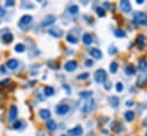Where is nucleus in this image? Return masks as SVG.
<instances>
[{"label":"nucleus","instance_id":"f257e3e1","mask_svg":"<svg viewBox=\"0 0 147 136\" xmlns=\"http://www.w3.org/2000/svg\"><path fill=\"white\" fill-rule=\"evenodd\" d=\"M133 23L147 26V14L144 12H136L133 14Z\"/></svg>","mask_w":147,"mask_h":136},{"label":"nucleus","instance_id":"f03ea898","mask_svg":"<svg viewBox=\"0 0 147 136\" xmlns=\"http://www.w3.org/2000/svg\"><path fill=\"white\" fill-rule=\"evenodd\" d=\"M94 79L98 83H103L107 80V73L103 69H98L94 72Z\"/></svg>","mask_w":147,"mask_h":136},{"label":"nucleus","instance_id":"7ed1b4c3","mask_svg":"<svg viewBox=\"0 0 147 136\" xmlns=\"http://www.w3.org/2000/svg\"><path fill=\"white\" fill-rule=\"evenodd\" d=\"M31 22H32L31 15H23L20 19V21H18V26H20L21 29H23V30H25V29L31 24Z\"/></svg>","mask_w":147,"mask_h":136},{"label":"nucleus","instance_id":"20e7f679","mask_svg":"<svg viewBox=\"0 0 147 136\" xmlns=\"http://www.w3.org/2000/svg\"><path fill=\"white\" fill-rule=\"evenodd\" d=\"M55 111H56V113L59 115H64L70 111V106H69L68 104H66V103H60V104L56 105Z\"/></svg>","mask_w":147,"mask_h":136},{"label":"nucleus","instance_id":"39448f33","mask_svg":"<svg viewBox=\"0 0 147 136\" xmlns=\"http://www.w3.org/2000/svg\"><path fill=\"white\" fill-rule=\"evenodd\" d=\"M94 106V101L91 98H89L86 102H85L84 104L82 105V108H80V111H82L83 113H89L92 111V109H93Z\"/></svg>","mask_w":147,"mask_h":136},{"label":"nucleus","instance_id":"423d86ee","mask_svg":"<svg viewBox=\"0 0 147 136\" xmlns=\"http://www.w3.org/2000/svg\"><path fill=\"white\" fill-rule=\"evenodd\" d=\"M16 117H17V108H16V105H10L8 111V120L14 122L16 121Z\"/></svg>","mask_w":147,"mask_h":136},{"label":"nucleus","instance_id":"0eeeda50","mask_svg":"<svg viewBox=\"0 0 147 136\" xmlns=\"http://www.w3.org/2000/svg\"><path fill=\"white\" fill-rule=\"evenodd\" d=\"M76 69H77V62L74 60L68 61V62L64 64V70L68 72H72V71H75Z\"/></svg>","mask_w":147,"mask_h":136},{"label":"nucleus","instance_id":"6e6552de","mask_svg":"<svg viewBox=\"0 0 147 136\" xmlns=\"http://www.w3.org/2000/svg\"><path fill=\"white\" fill-rule=\"evenodd\" d=\"M55 21H56V17H55L54 15H47V16L44 19L41 25L43 26H50V25H52V24H54Z\"/></svg>","mask_w":147,"mask_h":136},{"label":"nucleus","instance_id":"1a4fd4ad","mask_svg":"<svg viewBox=\"0 0 147 136\" xmlns=\"http://www.w3.org/2000/svg\"><path fill=\"white\" fill-rule=\"evenodd\" d=\"M89 53H90V55L93 58H95V60H100V58L102 57V52L98 48H91L89 50Z\"/></svg>","mask_w":147,"mask_h":136},{"label":"nucleus","instance_id":"9d476101","mask_svg":"<svg viewBox=\"0 0 147 136\" xmlns=\"http://www.w3.org/2000/svg\"><path fill=\"white\" fill-rule=\"evenodd\" d=\"M14 39V36L10 32H5L1 35V41L4 44H10Z\"/></svg>","mask_w":147,"mask_h":136},{"label":"nucleus","instance_id":"9b49d317","mask_svg":"<svg viewBox=\"0 0 147 136\" xmlns=\"http://www.w3.org/2000/svg\"><path fill=\"white\" fill-rule=\"evenodd\" d=\"M119 6H121L123 12H125V13L131 12V4H130V1H128V0H122L121 3H119Z\"/></svg>","mask_w":147,"mask_h":136},{"label":"nucleus","instance_id":"f8f14e48","mask_svg":"<svg viewBox=\"0 0 147 136\" xmlns=\"http://www.w3.org/2000/svg\"><path fill=\"white\" fill-rule=\"evenodd\" d=\"M48 33H50L52 37H54V38H61L62 35H63V32H62L60 29H57V28L50 29V30H48Z\"/></svg>","mask_w":147,"mask_h":136},{"label":"nucleus","instance_id":"ddd939ff","mask_svg":"<svg viewBox=\"0 0 147 136\" xmlns=\"http://www.w3.org/2000/svg\"><path fill=\"white\" fill-rule=\"evenodd\" d=\"M68 133H69L70 136H80L82 133H83V128L80 126H77V127H75V128H72V129H69Z\"/></svg>","mask_w":147,"mask_h":136},{"label":"nucleus","instance_id":"4468645a","mask_svg":"<svg viewBox=\"0 0 147 136\" xmlns=\"http://www.w3.org/2000/svg\"><path fill=\"white\" fill-rule=\"evenodd\" d=\"M39 115H40V118L43 120H45V121L51 119V112L47 109H41V110H39Z\"/></svg>","mask_w":147,"mask_h":136},{"label":"nucleus","instance_id":"2eb2a0df","mask_svg":"<svg viewBox=\"0 0 147 136\" xmlns=\"http://www.w3.org/2000/svg\"><path fill=\"white\" fill-rule=\"evenodd\" d=\"M6 66L8 67L9 70H15L16 67L18 66V61H17V60H15V58H10V60L7 61Z\"/></svg>","mask_w":147,"mask_h":136},{"label":"nucleus","instance_id":"dca6fc26","mask_svg":"<svg viewBox=\"0 0 147 136\" xmlns=\"http://www.w3.org/2000/svg\"><path fill=\"white\" fill-rule=\"evenodd\" d=\"M46 127H47V129L50 131H55V130H56V128H57V125H56V122H55L54 120L50 119V120L46 121Z\"/></svg>","mask_w":147,"mask_h":136},{"label":"nucleus","instance_id":"f3484780","mask_svg":"<svg viewBox=\"0 0 147 136\" xmlns=\"http://www.w3.org/2000/svg\"><path fill=\"white\" fill-rule=\"evenodd\" d=\"M138 70L141 72L147 70V61L145 60V58H141V60L139 61V63H138Z\"/></svg>","mask_w":147,"mask_h":136},{"label":"nucleus","instance_id":"a211bd4d","mask_svg":"<svg viewBox=\"0 0 147 136\" xmlns=\"http://www.w3.org/2000/svg\"><path fill=\"white\" fill-rule=\"evenodd\" d=\"M121 127H122V125L119 124L118 121H116V120H115V121H113L112 125H110V128H112V130L115 131V133H118V131H121V129H119Z\"/></svg>","mask_w":147,"mask_h":136},{"label":"nucleus","instance_id":"6ab92c4d","mask_svg":"<svg viewBox=\"0 0 147 136\" xmlns=\"http://www.w3.org/2000/svg\"><path fill=\"white\" fill-rule=\"evenodd\" d=\"M44 95L45 96H53L54 95V88L51 86H45L44 87Z\"/></svg>","mask_w":147,"mask_h":136},{"label":"nucleus","instance_id":"aec40b11","mask_svg":"<svg viewBox=\"0 0 147 136\" xmlns=\"http://www.w3.org/2000/svg\"><path fill=\"white\" fill-rule=\"evenodd\" d=\"M82 40L85 45H91L92 44V36L90 33H84L82 37Z\"/></svg>","mask_w":147,"mask_h":136},{"label":"nucleus","instance_id":"412c9836","mask_svg":"<svg viewBox=\"0 0 147 136\" xmlns=\"http://www.w3.org/2000/svg\"><path fill=\"white\" fill-rule=\"evenodd\" d=\"M145 41H146V38H145V36H139V37L137 38V44L138 46H139L140 49H144L145 47Z\"/></svg>","mask_w":147,"mask_h":136},{"label":"nucleus","instance_id":"4be33fe9","mask_svg":"<svg viewBox=\"0 0 147 136\" xmlns=\"http://www.w3.org/2000/svg\"><path fill=\"white\" fill-rule=\"evenodd\" d=\"M109 102H110V105H112L113 108H117V106L119 105V99L117 96H110Z\"/></svg>","mask_w":147,"mask_h":136},{"label":"nucleus","instance_id":"5701e85b","mask_svg":"<svg viewBox=\"0 0 147 136\" xmlns=\"http://www.w3.org/2000/svg\"><path fill=\"white\" fill-rule=\"evenodd\" d=\"M124 118H125L126 121H132L134 119V112L133 111H126L125 114H124Z\"/></svg>","mask_w":147,"mask_h":136},{"label":"nucleus","instance_id":"b1692460","mask_svg":"<svg viewBox=\"0 0 147 136\" xmlns=\"http://www.w3.org/2000/svg\"><path fill=\"white\" fill-rule=\"evenodd\" d=\"M114 33L117 38H125L126 37V32L124 30H122V29H116V30L114 31Z\"/></svg>","mask_w":147,"mask_h":136},{"label":"nucleus","instance_id":"393cba45","mask_svg":"<svg viewBox=\"0 0 147 136\" xmlns=\"http://www.w3.org/2000/svg\"><path fill=\"white\" fill-rule=\"evenodd\" d=\"M136 72V69L133 65H129V66L125 67V74L126 76H133Z\"/></svg>","mask_w":147,"mask_h":136},{"label":"nucleus","instance_id":"a878e982","mask_svg":"<svg viewBox=\"0 0 147 136\" xmlns=\"http://www.w3.org/2000/svg\"><path fill=\"white\" fill-rule=\"evenodd\" d=\"M66 39H67V41H68V42H70V44H77V42H78V39H77V38H76L75 37V36H72V35H70V33H69V35L68 36H67V38H66Z\"/></svg>","mask_w":147,"mask_h":136},{"label":"nucleus","instance_id":"bb28decb","mask_svg":"<svg viewBox=\"0 0 147 136\" xmlns=\"http://www.w3.org/2000/svg\"><path fill=\"white\" fill-rule=\"evenodd\" d=\"M92 95H93V92H82V93H79V96L82 97V98H86V99H89V98H91L92 97Z\"/></svg>","mask_w":147,"mask_h":136},{"label":"nucleus","instance_id":"cd10ccee","mask_svg":"<svg viewBox=\"0 0 147 136\" xmlns=\"http://www.w3.org/2000/svg\"><path fill=\"white\" fill-rule=\"evenodd\" d=\"M117 69H118V64H117L116 62L110 63V65H109V71H110V73H116Z\"/></svg>","mask_w":147,"mask_h":136},{"label":"nucleus","instance_id":"c85d7f7f","mask_svg":"<svg viewBox=\"0 0 147 136\" xmlns=\"http://www.w3.org/2000/svg\"><path fill=\"white\" fill-rule=\"evenodd\" d=\"M68 10H69V13H70L71 15H77L78 14V6H76V5L70 6Z\"/></svg>","mask_w":147,"mask_h":136},{"label":"nucleus","instance_id":"c756f323","mask_svg":"<svg viewBox=\"0 0 147 136\" xmlns=\"http://www.w3.org/2000/svg\"><path fill=\"white\" fill-rule=\"evenodd\" d=\"M95 12H96V14H98L100 17H103L106 15V10H105V8H103V7H96Z\"/></svg>","mask_w":147,"mask_h":136},{"label":"nucleus","instance_id":"7c9ffc66","mask_svg":"<svg viewBox=\"0 0 147 136\" xmlns=\"http://www.w3.org/2000/svg\"><path fill=\"white\" fill-rule=\"evenodd\" d=\"M25 50V46L23 44H17L15 46V52L16 53H23Z\"/></svg>","mask_w":147,"mask_h":136},{"label":"nucleus","instance_id":"2f4dec72","mask_svg":"<svg viewBox=\"0 0 147 136\" xmlns=\"http://www.w3.org/2000/svg\"><path fill=\"white\" fill-rule=\"evenodd\" d=\"M22 126H23V124H22L21 120H16V121H14V124H13V128L14 129H21V128H22Z\"/></svg>","mask_w":147,"mask_h":136},{"label":"nucleus","instance_id":"473e14b6","mask_svg":"<svg viewBox=\"0 0 147 136\" xmlns=\"http://www.w3.org/2000/svg\"><path fill=\"white\" fill-rule=\"evenodd\" d=\"M90 77V73H87V72H84V73L79 74V76L77 77L78 80H85V79H87Z\"/></svg>","mask_w":147,"mask_h":136},{"label":"nucleus","instance_id":"72a5a7b5","mask_svg":"<svg viewBox=\"0 0 147 136\" xmlns=\"http://www.w3.org/2000/svg\"><path fill=\"white\" fill-rule=\"evenodd\" d=\"M123 83H122V82H117L116 83V90H117V92H118V93H121L122 92V90H123Z\"/></svg>","mask_w":147,"mask_h":136},{"label":"nucleus","instance_id":"f704fd0d","mask_svg":"<svg viewBox=\"0 0 147 136\" xmlns=\"http://www.w3.org/2000/svg\"><path fill=\"white\" fill-rule=\"evenodd\" d=\"M5 5H6L7 7H13V6L15 5V1H14V0H7Z\"/></svg>","mask_w":147,"mask_h":136},{"label":"nucleus","instance_id":"c9c22d12","mask_svg":"<svg viewBox=\"0 0 147 136\" xmlns=\"http://www.w3.org/2000/svg\"><path fill=\"white\" fill-rule=\"evenodd\" d=\"M105 89H106V90H110V89H112V82H109V81H106V83H105Z\"/></svg>","mask_w":147,"mask_h":136},{"label":"nucleus","instance_id":"e433bc0d","mask_svg":"<svg viewBox=\"0 0 147 136\" xmlns=\"http://www.w3.org/2000/svg\"><path fill=\"white\" fill-rule=\"evenodd\" d=\"M116 52H117L116 47H112V48H109V50H108V53H109L110 55H114V54H116Z\"/></svg>","mask_w":147,"mask_h":136},{"label":"nucleus","instance_id":"4c0bfd02","mask_svg":"<svg viewBox=\"0 0 147 136\" xmlns=\"http://www.w3.org/2000/svg\"><path fill=\"white\" fill-rule=\"evenodd\" d=\"M85 65H86V66H92V65H93V60H86L85 61Z\"/></svg>","mask_w":147,"mask_h":136},{"label":"nucleus","instance_id":"58836bf2","mask_svg":"<svg viewBox=\"0 0 147 136\" xmlns=\"http://www.w3.org/2000/svg\"><path fill=\"white\" fill-rule=\"evenodd\" d=\"M23 7H25V8H31V9H32V8H34V5H33V4H23Z\"/></svg>","mask_w":147,"mask_h":136},{"label":"nucleus","instance_id":"ea45409f","mask_svg":"<svg viewBox=\"0 0 147 136\" xmlns=\"http://www.w3.org/2000/svg\"><path fill=\"white\" fill-rule=\"evenodd\" d=\"M8 82H10V79H5V80L0 81V86H5V85H7Z\"/></svg>","mask_w":147,"mask_h":136},{"label":"nucleus","instance_id":"a19ab883","mask_svg":"<svg viewBox=\"0 0 147 136\" xmlns=\"http://www.w3.org/2000/svg\"><path fill=\"white\" fill-rule=\"evenodd\" d=\"M103 7H106V8H113L114 6L110 5V4H108V3H105V4H103Z\"/></svg>","mask_w":147,"mask_h":136},{"label":"nucleus","instance_id":"79ce46f5","mask_svg":"<svg viewBox=\"0 0 147 136\" xmlns=\"http://www.w3.org/2000/svg\"><path fill=\"white\" fill-rule=\"evenodd\" d=\"M63 89L67 90V94H70V88H69L67 85H63Z\"/></svg>","mask_w":147,"mask_h":136},{"label":"nucleus","instance_id":"37998d69","mask_svg":"<svg viewBox=\"0 0 147 136\" xmlns=\"http://www.w3.org/2000/svg\"><path fill=\"white\" fill-rule=\"evenodd\" d=\"M125 105H126V106H132V105H133V102H132V101H128V102L125 103Z\"/></svg>","mask_w":147,"mask_h":136},{"label":"nucleus","instance_id":"c03bdc74","mask_svg":"<svg viewBox=\"0 0 147 136\" xmlns=\"http://www.w3.org/2000/svg\"><path fill=\"white\" fill-rule=\"evenodd\" d=\"M2 15H5V9L0 6V16H2Z\"/></svg>","mask_w":147,"mask_h":136},{"label":"nucleus","instance_id":"a18cd8bd","mask_svg":"<svg viewBox=\"0 0 147 136\" xmlns=\"http://www.w3.org/2000/svg\"><path fill=\"white\" fill-rule=\"evenodd\" d=\"M136 3H137L138 5H142V4H144V0H136Z\"/></svg>","mask_w":147,"mask_h":136},{"label":"nucleus","instance_id":"49530a36","mask_svg":"<svg viewBox=\"0 0 147 136\" xmlns=\"http://www.w3.org/2000/svg\"><path fill=\"white\" fill-rule=\"evenodd\" d=\"M0 71H1L2 73H5V71H6V70H5V67H4V66H0Z\"/></svg>","mask_w":147,"mask_h":136},{"label":"nucleus","instance_id":"de8ad7c7","mask_svg":"<svg viewBox=\"0 0 147 136\" xmlns=\"http://www.w3.org/2000/svg\"><path fill=\"white\" fill-rule=\"evenodd\" d=\"M86 136H95V135H94V134L93 133H92V131H90V133L89 134H87V135Z\"/></svg>","mask_w":147,"mask_h":136},{"label":"nucleus","instance_id":"09e8293b","mask_svg":"<svg viewBox=\"0 0 147 136\" xmlns=\"http://www.w3.org/2000/svg\"><path fill=\"white\" fill-rule=\"evenodd\" d=\"M144 124H145V125H146V126H147V117L145 118V120H144Z\"/></svg>","mask_w":147,"mask_h":136},{"label":"nucleus","instance_id":"8fccbe9b","mask_svg":"<svg viewBox=\"0 0 147 136\" xmlns=\"http://www.w3.org/2000/svg\"><path fill=\"white\" fill-rule=\"evenodd\" d=\"M145 83H147V78H146V80H145Z\"/></svg>","mask_w":147,"mask_h":136},{"label":"nucleus","instance_id":"3c124183","mask_svg":"<svg viewBox=\"0 0 147 136\" xmlns=\"http://www.w3.org/2000/svg\"><path fill=\"white\" fill-rule=\"evenodd\" d=\"M145 136H147V131H146V135H145Z\"/></svg>","mask_w":147,"mask_h":136},{"label":"nucleus","instance_id":"603ef678","mask_svg":"<svg viewBox=\"0 0 147 136\" xmlns=\"http://www.w3.org/2000/svg\"><path fill=\"white\" fill-rule=\"evenodd\" d=\"M62 136H66V135H62Z\"/></svg>","mask_w":147,"mask_h":136}]
</instances>
